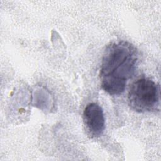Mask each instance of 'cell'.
<instances>
[{"instance_id":"6da1fadb","label":"cell","mask_w":161,"mask_h":161,"mask_svg":"<svg viewBox=\"0 0 161 161\" xmlns=\"http://www.w3.org/2000/svg\"><path fill=\"white\" fill-rule=\"evenodd\" d=\"M138 60L135 47L125 40L110 43L101 64L99 78L102 89L110 95H119L134 75Z\"/></svg>"},{"instance_id":"7a4b0ae2","label":"cell","mask_w":161,"mask_h":161,"mask_svg":"<svg viewBox=\"0 0 161 161\" xmlns=\"http://www.w3.org/2000/svg\"><path fill=\"white\" fill-rule=\"evenodd\" d=\"M128 101L130 108L138 113L157 111L160 106V86L150 78H140L130 86Z\"/></svg>"},{"instance_id":"3957f363","label":"cell","mask_w":161,"mask_h":161,"mask_svg":"<svg viewBox=\"0 0 161 161\" xmlns=\"http://www.w3.org/2000/svg\"><path fill=\"white\" fill-rule=\"evenodd\" d=\"M83 121L91 138L100 136L105 128V118L102 108L96 103H89L83 111Z\"/></svg>"}]
</instances>
